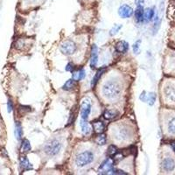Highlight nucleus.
Wrapping results in <instances>:
<instances>
[{"mask_svg": "<svg viewBox=\"0 0 175 175\" xmlns=\"http://www.w3.org/2000/svg\"><path fill=\"white\" fill-rule=\"evenodd\" d=\"M95 159V154L90 151H84L78 153L75 158V164L79 168L87 167L90 165Z\"/></svg>", "mask_w": 175, "mask_h": 175, "instance_id": "7ed1b4c3", "label": "nucleus"}, {"mask_svg": "<svg viewBox=\"0 0 175 175\" xmlns=\"http://www.w3.org/2000/svg\"><path fill=\"white\" fill-rule=\"evenodd\" d=\"M144 0H135V4L137 5V6H139V5H144Z\"/></svg>", "mask_w": 175, "mask_h": 175, "instance_id": "473e14b6", "label": "nucleus"}, {"mask_svg": "<svg viewBox=\"0 0 175 175\" xmlns=\"http://www.w3.org/2000/svg\"><path fill=\"white\" fill-rule=\"evenodd\" d=\"M118 15L122 18H129L133 15V9L129 5H122L118 8Z\"/></svg>", "mask_w": 175, "mask_h": 175, "instance_id": "6e6552de", "label": "nucleus"}, {"mask_svg": "<svg viewBox=\"0 0 175 175\" xmlns=\"http://www.w3.org/2000/svg\"><path fill=\"white\" fill-rule=\"evenodd\" d=\"M154 15H155V11H154V8H148L146 9L144 11V21L146 22H149L151 20H152V18H154Z\"/></svg>", "mask_w": 175, "mask_h": 175, "instance_id": "aec40b11", "label": "nucleus"}, {"mask_svg": "<svg viewBox=\"0 0 175 175\" xmlns=\"http://www.w3.org/2000/svg\"><path fill=\"white\" fill-rule=\"evenodd\" d=\"M156 98H157L156 94L153 93V92H151V93H149V94L147 95L146 102H147L150 106H152V105L155 103V102H156Z\"/></svg>", "mask_w": 175, "mask_h": 175, "instance_id": "393cba45", "label": "nucleus"}, {"mask_svg": "<svg viewBox=\"0 0 175 175\" xmlns=\"http://www.w3.org/2000/svg\"><path fill=\"white\" fill-rule=\"evenodd\" d=\"M91 100L88 97L84 98L83 100L82 101V104H81V119L88 120L91 112Z\"/></svg>", "mask_w": 175, "mask_h": 175, "instance_id": "39448f33", "label": "nucleus"}, {"mask_svg": "<svg viewBox=\"0 0 175 175\" xmlns=\"http://www.w3.org/2000/svg\"><path fill=\"white\" fill-rule=\"evenodd\" d=\"M65 69H66V71H67V72H73V71L75 70V66H74V64H73L72 62H69V63L67 64Z\"/></svg>", "mask_w": 175, "mask_h": 175, "instance_id": "c756f323", "label": "nucleus"}, {"mask_svg": "<svg viewBox=\"0 0 175 175\" xmlns=\"http://www.w3.org/2000/svg\"><path fill=\"white\" fill-rule=\"evenodd\" d=\"M116 50L118 53H127V51L129 50V43L126 42L125 41H121L116 45Z\"/></svg>", "mask_w": 175, "mask_h": 175, "instance_id": "dca6fc26", "label": "nucleus"}, {"mask_svg": "<svg viewBox=\"0 0 175 175\" xmlns=\"http://www.w3.org/2000/svg\"><path fill=\"white\" fill-rule=\"evenodd\" d=\"M15 136L18 140H21L23 136V128H22L21 123L18 121L15 122Z\"/></svg>", "mask_w": 175, "mask_h": 175, "instance_id": "6ab92c4d", "label": "nucleus"}, {"mask_svg": "<svg viewBox=\"0 0 175 175\" xmlns=\"http://www.w3.org/2000/svg\"><path fill=\"white\" fill-rule=\"evenodd\" d=\"M102 92L105 99L109 101L117 100L122 94V86L117 81H109L103 84Z\"/></svg>", "mask_w": 175, "mask_h": 175, "instance_id": "f257e3e1", "label": "nucleus"}, {"mask_svg": "<svg viewBox=\"0 0 175 175\" xmlns=\"http://www.w3.org/2000/svg\"><path fill=\"white\" fill-rule=\"evenodd\" d=\"M135 19L138 23H142L144 20V7L142 5L137 6V8L135 10Z\"/></svg>", "mask_w": 175, "mask_h": 175, "instance_id": "f8f14e48", "label": "nucleus"}, {"mask_svg": "<svg viewBox=\"0 0 175 175\" xmlns=\"http://www.w3.org/2000/svg\"><path fill=\"white\" fill-rule=\"evenodd\" d=\"M122 27H123L122 25H114V26H113V27L110 29V31H109L110 36H114V35L118 34V32L122 29Z\"/></svg>", "mask_w": 175, "mask_h": 175, "instance_id": "bb28decb", "label": "nucleus"}, {"mask_svg": "<svg viewBox=\"0 0 175 175\" xmlns=\"http://www.w3.org/2000/svg\"><path fill=\"white\" fill-rule=\"evenodd\" d=\"M20 167L24 171H29V170L33 169V165L30 163L29 159L24 156V157L20 158Z\"/></svg>", "mask_w": 175, "mask_h": 175, "instance_id": "a211bd4d", "label": "nucleus"}, {"mask_svg": "<svg viewBox=\"0 0 175 175\" xmlns=\"http://www.w3.org/2000/svg\"><path fill=\"white\" fill-rule=\"evenodd\" d=\"M117 152H118V151H117V146H115V145H113V144L110 145V146H109L107 153H108V155L109 157H114Z\"/></svg>", "mask_w": 175, "mask_h": 175, "instance_id": "cd10ccee", "label": "nucleus"}, {"mask_svg": "<svg viewBox=\"0 0 175 175\" xmlns=\"http://www.w3.org/2000/svg\"><path fill=\"white\" fill-rule=\"evenodd\" d=\"M139 99L142 101V102H146V99H147V95H146V91H143L139 96Z\"/></svg>", "mask_w": 175, "mask_h": 175, "instance_id": "2f4dec72", "label": "nucleus"}, {"mask_svg": "<svg viewBox=\"0 0 175 175\" xmlns=\"http://www.w3.org/2000/svg\"><path fill=\"white\" fill-rule=\"evenodd\" d=\"M140 43H141V41H138L134 43L133 52H134V53H136V54H138V53H139V49H140Z\"/></svg>", "mask_w": 175, "mask_h": 175, "instance_id": "c85d7f7f", "label": "nucleus"}, {"mask_svg": "<svg viewBox=\"0 0 175 175\" xmlns=\"http://www.w3.org/2000/svg\"><path fill=\"white\" fill-rule=\"evenodd\" d=\"M75 82H76V81H75V79L70 78V79H69V80H67V82L64 83V85L62 86V89L67 90V91H69V90L73 89L75 86Z\"/></svg>", "mask_w": 175, "mask_h": 175, "instance_id": "412c9836", "label": "nucleus"}, {"mask_svg": "<svg viewBox=\"0 0 175 175\" xmlns=\"http://www.w3.org/2000/svg\"><path fill=\"white\" fill-rule=\"evenodd\" d=\"M13 109V103H12V101L11 100L10 98L7 101V111L9 113H11Z\"/></svg>", "mask_w": 175, "mask_h": 175, "instance_id": "7c9ffc66", "label": "nucleus"}, {"mask_svg": "<svg viewBox=\"0 0 175 175\" xmlns=\"http://www.w3.org/2000/svg\"><path fill=\"white\" fill-rule=\"evenodd\" d=\"M105 70H106V67H102V68H100V69H99V70L96 73V75H95V76L93 77V79H92V81H91L92 88H94V87L97 84V83H98V82H99V80H100V78L102 77V75L105 73Z\"/></svg>", "mask_w": 175, "mask_h": 175, "instance_id": "f3484780", "label": "nucleus"}, {"mask_svg": "<svg viewBox=\"0 0 175 175\" xmlns=\"http://www.w3.org/2000/svg\"><path fill=\"white\" fill-rule=\"evenodd\" d=\"M115 135L116 139L118 141H126L131 138V132L126 126H119L116 131Z\"/></svg>", "mask_w": 175, "mask_h": 175, "instance_id": "423d86ee", "label": "nucleus"}, {"mask_svg": "<svg viewBox=\"0 0 175 175\" xmlns=\"http://www.w3.org/2000/svg\"><path fill=\"white\" fill-rule=\"evenodd\" d=\"M98 62V47L96 45H93L91 47V55H90V67L92 69L96 68Z\"/></svg>", "mask_w": 175, "mask_h": 175, "instance_id": "9d476101", "label": "nucleus"}, {"mask_svg": "<svg viewBox=\"0 0 175 175\" xmlns=\"http://www.w3.org/2000/svg\"><path fill=\"white\" fill-rule=\"evenodd\" d=\"M76 49H77L76 44L73 41H70V40L63 41L60 47V52L65 55H71V54L75 53Z\"/></svg>", "mask_w": 175, "mask_h": 175, "instance_id": "20e7f679", "label": "nucleus"}, {"mask_svg": "<svg viewBox=\"0 0 175 175\" xmlns=\"http://www.w3.org/2000/svg\"><path fill=\"white\" fill-rule=\"evenodd\" d=\"M114 160L112 159L111 157L107 158L99 167L98 172L100 174H109L111 170L114 168Z\"/></svg>", "mask_w": 175, "mask_h": 175, "instance_id": "0eeeda50", "label": "nucleus"}, {"mask_svg": "<svg viewBox=\"0 0 175 175\" xmlns=\"http://www.w3.org/2000/svg\"><path fill=\"white\" fill-rule=\"evenodd\" d=\"M118 115V112L113 109H106L103 112V117L107 120H110L113 119L114 117H116Z\"/></svg>", "mask_w": 175, "mask_h": 175, "instance_id": "4be33fe9", "label": "nucleus"}, {"mask_svg": "<svg viewBox=\"0 0 175 175\" xmlns=\"http://www.w3.org/2000/svg\"><path fill=\"white\" fill-rule=\"evenodd\" d=\"M167 130H168L169 133L175 135V117H173V118L170 119V121L168 122Z\"/></svg>", "mask_w": 175, "mask_h": 175, "instance_id": "b1692460", "label": "nucleus"}, {"mask_svg": "<svg viewBox=\"0 0 175 175\" xmlns=\"http://www.w3.org/2000/svg\"><path fill=\"white\" fill-rule=\"evenodd\" d=\"M107 142V138L104 134L100 133L99 136L96 138V143L99 145H104Z\"/></svg>", "mask_w": 175, "mask_h": 175, "instance_id": "a878e982", "label": "nucleus"}, {"mask_svg": "<svg viewBox=\"0 0 175 175\" xmlns=\"http://www.w3.org/2000/svg\"><path fill=\"white\" fill-rule=\"evenodd\" d=\"M92 126H93L94 131H95L96 133H102V132L105 131V125H104V123H103L102 121H101V120H97V121L93 122V123H92Z\"/></svg>", "mask_w": 175, "mask_h": 175, "instance_id": "4468645a", "label": "nucleus"}, {"mask_svg": "<svg viewBox=\"0 0 175 175\" xmlns=\"http://www.w3.org/2000/svg\"><path fill=\"white\" fill-rule=\"evenodd\" d=\"M32 149L31 143L27 139H23L21 142V151L23 152H29Z\"/></svg>", "mask_w": 175, "mask_h": 175, "instance_id": "5701e85b", "label": "nucleus"}, {"mask_svg": "<svg viewBox=\"0 0 175 175\" xmlns=\"http://www.w3.org/2000/svg\"><path fill=\"white\" fill-rule=\"evenodd\" d=\"M61 148H62L61 142L56 138H53L45 144L43 150L48 157L53 158L58 155L61 151Z\"/></svg>", "mask_w": 175, "mask_h": 175, "instance_id": "f03ea898", "label": "nucleus"}, {"mask_svg": "<svg viewBox=\"0 0 175 175\" xmlns=\"http://www.w3.org/2000/svg\"><path fill=\"white\" fill-rule=\"evenodd\" d=\"M80 126H81V130H82V132L85 136H88L91 133L92 128L90 125L89 124L88 120H83V119H81L80 121Z\"/></svg>", "mask_w": 175, "mask_h": 175, "instance_id": "9b49d317", "label": "nucleus"}, {"mask_svg": "<svg viewBox=\"0 0 175 175\" xmlns=\"http://www.w3.org/2000/svg\"><path fill=\"white\" fill-rule=\"evenodd\" d=\"M162 169L165 172H172L175 169V161L172 158H166L163 159L161 164Z\"/></svg>", "mask_w": 175, "mask_h": 175, "instance_id": "1a4fd4ad", "label": "nucleus"}, {"mask_svg": "<svg viewBox=\"0 0 175 175\" xmlns=\"http://www.w3.org/2000/svg\"><path fill=\"white\" fill-rule=\"evenodd\" d=\"M72 73H73L72 78L75 79L76 82L82 81V80H83L84 78L86 77V72H85V70H84L83 68H79V69H77L75 71L74 70Z\"/></svg>", "mask_w": 175, "mask_h": 175, "instance_id": "2eb2a0df", "label": "nucleus"}, {"mask_svg": "<svg viewBox=\"0 0 175 175\" xmlns=\"http://www.w3.org/2000/svg\"><path fill=\"white\" fill-rule=\"evenodd\" d=\"M165 96L168 100L175 102V87L174 86H167L165 88Z\"/></svg>", "mask_w": 175, "mask_h": 175, "instance_id": "ddd939ff", "label": "nucleus"}, {"mask_svg": "<svg viewBox=\"0 0 175 175\" xmlns=\"http://www.w3.org/2000/svg\"><path fill=\"white\" fill-rule=\"evenodd\" d=\"M171 146H172V149H173V151H174V153H175V141L172 142V144H171Z\"/></svg>", "mask_w": 175, "mask_h": 175, "instance_id": "72a5a7b5", "label": "nucleus"}]
</instances>
